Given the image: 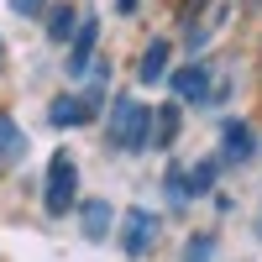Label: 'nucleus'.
<instances>
[{"instance_id": "nucleus-1", "label": "nucleus", "mask_w": 262, "mask_h": 262, "mask_svg": "<svg viewBox=\"0 0 262 262\" xmlns=\"http://www.w3.org/2000/svg\"><path fill=\"white\" fill-rule=\"evenodd\" d=\"M111 142L126 147V152H142L152 142V111H147L137 95H121L111 105Z\"/></svg>"}, {"instance_id": "nucleus-2", "label": "nucleus", "mask_w": 262, "mask_h": 262, "mask_svg": "<svg viewBox=\"0 0 262 262\" xmlns=\"http://www.w3.org/2000/svg\"><path fill=\"white\" fill-rule=\"evenodd\" d=\"M74 194H79V168L69 152H58V158L48 163V184H42V205H48V215H69L74 210Z\"/></svg>"}, {"instance_id": "nucleus-3", "label": "nucleus", "mask_w": 262, "mask_h": 262, "mask_svg": "<svg viewBox=\"0 0 262 262\" xmlns=\"http://www.w3.org/2000/svg\"><path fill=\"white\" fill-rule=\"evenodd\" d=\"M168 84H173V95H179V100H194V105H205V100H221V95H226V84L215 90V84H210V74L200 69V63L179 69V74H173Z\"/></svg>"}, {"instance_id": "nucleus-4", "label": "nucleus", "mask_w": 262, "mask_h": 262, "mask_svg": "<svg viewBox=\"0 0 262 262\" xmlns=\"http://www.w3.org/2000/svg\"><path fill=\"white\" fill-rule=\"evenodd\" d=\"M152 242H158V215H152V210H131L126 226H121V247H126V257H142Z\"/></svg>"}, {"instance_id": "nucleus-5", "label": "nucleus", "mask_w": 262, "mask_h": 262, "mask_svg": "<svg viewBox=\"0 0 262 262\" xmlns=\"http://www.w3.org/2000/svg\"><path fill=\"white\" fill-rule=\"evenodd\" d=\"M215 168H221V163H215V158H205V163H194V173H189V179H179V173H168V194H173V200H189V194H205V189L215 184Z\"/></svg>"}, {"instance_id": "nucleus-6", "label": "nucleus", "mask_w": 262, "mask_h": 262, "mask_svg": "<svg viewBox=\"0 0 262 262\" xmlns=\"http://www.w3.org/2000/svg\"><path fill=\"white\" fill-rule=\"evenodd\" d=\"M95 42H100V21H79V32H74V53H69V74H84L90 69V58H95Z\"/></svg>"}, {"instance_id": "nucleus-7", "label": "nucleus", "mask_w": 262, "mask_h": 262, "mask_svg": "<svg viewBox=\"0 0 262 262\" xmlns=\"http://www.w3.org/2000/svg\"><path fill=\"white\" fill-rule=\"evenodd\" d=\"M48 121H53V126H84V121H90V105L74 100V95H58V100L48 105Z\"/></svg>"}, {"instance_id": "nucleus-8", "label": "nucleus", "mask_w": 262, "mask_h": 262, "mask_svg": "<svg viewBox=\"0 0 262 262\" xmlns=\"http://www.w3.org/2000/svg\"><path fill=\"white\" fill-rule=\"evenodd\" d=\"M21 152H27V137H21V126L11 121V116H0V173H6Z\"/></svg>"}, {"instance_id": "nucleus-9", "label": "nucleus", "mask_w": 262, "mask_h": 262, "mask_svg": "<svg viewBox=\"0 0 262 262\" xmlns=\"http://www.w3.org/2000/svg\"><path fill=\"white\" fill-rule=\"evenodd\" d=\"M226 158H252V131H247V121H226Z\"/></svg>"}, {"instance_id": "nucleus-10", "label": "nucleus", "mask_w": 262, "mask_h": 262, "mask_svg": "<svg viewBox=\"0 0 262 262\" xmlns=\"http://www.w3.org/2000/svg\"><path fill=\"white\" fill-rule=\"evenodd\" d=\"M84 236H90V242H100V236L105 231H111V205H105V200H95V205H84Z\"/></svg>"}, {"instance_id": "nucleus-11", "label": "nucleus", "mask_w": 262, "mask_h": 262, "mask_svg": "<svg viewBox=\"0 0 262 262\" xmlns=\"http://www.w3.org/2000/svg\"><path fill=\"white\" fill-rule=\"evenodd\" d=\"M163 74H168V42H152L142 53V84H158Z\"/></svg>"}, {"instance_id": "nucleus-12", "label": "nucleus", "mask_w": 262, "mask_h": 262, "mask_svg": "<svg viewBox=\"0 0 262 262\" xmlns=\"http://www.w3.org/2000/svg\"><path fill=\"white\" fill-rule=\"evenodd\" d=\"M152 121H158V131H152V142H158V147H168L173 137H179V105H163Z\"/></svg>"}, {"instance_id": "nucleus-13", "label": "nucleus", "mask_w": 262, "mask_h": 262, "mask_svg": "<svg viewBox=\"0 0 262 262\" xmlns=\"http://www.w3.org/2000/svg\"><path fill=\"white\" fill-rule=\"evenodd\" d=\"M69 32H74V11H69V6H58V11L48 16V37H53V42H63Z\"/></svg>"}, {"instance_id": "nucleus-14", "label": "nucleus", "mask_w": 262, "mask_h": 262, "mask_svg": "<svg viewBox=\"0 0 262 262\" xmlns=\"http://www.w3.org/2000/svg\"><path fill=\"white\" fill-rule=\"evenodd\" d=\"M210 247H215L210 236H194V242H189V257H184V262H210Z\"/></svg>"}, {"instance_id": "nucleus-15", "label": "nucleus", "mask_w": 262, "mask_h": 262, "mask_svg": "<svg viewBox=\"0 0 262 262\" xmlns=\"http://www.w3.org/2000/svg\"><path fill=\"white\" fill-rule=\"evenodd\" d=\"M11 11H16V16H37L42 0H11Z\"/></svg>"}, {"instance_id": "nucleus-16", "label": "nucleus", "mask_w": 262, "mask_h": 262, "mask_svg": "<svg viewBox=\"0 0 262 262\" xmlns=\"http://www.w3.org/2000/svg\"><path fill=\"white\" fill-rule=\"evenodd\" d=\"M116 6H121V11H126V16H131V11H137V0H116Z\"/></svg>"}, {"instance_id": "nucleus-17", "label": "nucleus", "mask_w": 262, "mask_h": 262, "mask_svg": "<svg viewBox=\"0 0 262 262\" xmlns=\"http://www.w3.org/2000/svg\"><path fill=\"white\" fill-rule=\"evenodd\" d=\"M0 58H6V48H0Z\"/></svg>"}]
</instances>
